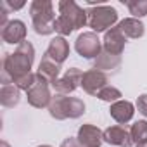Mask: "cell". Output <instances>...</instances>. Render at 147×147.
Segmentation results:
<instances>
[{"instance_id": "9c48e42d", "label": "cell", "mask_w": 147, "mask_h": 147, "mask_svg": "<svg viewBox=\"0 0 147 147\" xmlns=\"http://www.w3.org/2000/svg\"><path fill=\"white\" fill-rule=\"evenodd\" d=\"M2 40L11 45H21L26 40V24L21 19H11L5 28L0 31Z\"/></svg>"}, {"instance_id": "277c9868", "label": "cell", "mask_w": 147, "mask_h": 147, "mask_svg": "<svg viewBox=\"0 0 147 147\" xmlns=\"http://www.w3.org/2000/svg\"><path fill=\"white\" fill-rule=\"evenodd\" d=\"M87 14H88V26L92 28L94 33L109 31L118 23V11L111 5L102 4V5L90 7L87 11Z\"/></svg>"}, {"instance_id": "d6986e66", "label": "cell", "mask_w": 147, "mask_h": 147, "mask_svg": "<svg viewBox=\"0 0 147 147\" xmlns=\"http://www.w3.org/2000/svg\"><path fill=\"white\" fill-rule=\"evenodd\" d=\"M21 100V90L11 83V85H2V88H0V104H2L4 107L11 109V107H16Z\"/></svg>"}, {"instance_id": "5b68a950", "label": "cell", "mask_w": 147, "mask_h": 147, "mask_svg": "<svg viewBox=\"0 0 147 147\" xmlns=\"http://www.w3.org/2000/svg\"><path fill=\"white\" fill-rule=\"evenodd\" d=\"M75 49L85 59H97V55L102 52V42L99 40L97 33H94V31H83L76 38Z\"/></svg>"}, {"instance_id": "d4e9b609", "label": "cell", "mask_w": 147, "mask_h": 147, "mask_svg": "<svg viewBox=\"0 0 147 147\" xmlns=\"http://www.w3.org/2000/svg\"><path fill=\"white\" fill-rule=\"evenodd\" d=\"M2 2H4V5L9 9V12H11V11H19V9L24 7V2H18V4H14V2H9V0H2Z\"/></svg>"}, {"instance_id": "30bf717a", "label": "cell", "mask_w": 147, "mask_h": 147, "mask_svg": "<svg viewBox=\"0 0 147 147\" xmlns=\"http://www.w3.org/2000/svg\"><path fill=\"white\" fill-rule=\"evenodd\" d=\"M78 142L82 147H100L104 142V131L92 123H85L78 130Z\"/></svg>"}, {"instance_id": "4fadbf2b", "label": "cell", "mask_w": 147, "mask_h": 147, "mask_svg": "<svg viewBox=\"0 0 147 147\" xmlns=\"http://www.w3.org/2000/svg\"><path fill=\"white\" fill-rule=\"evenodd\" d=\"M45 54H47L50 59H54L57 64L62 66V62L69 57V43L66 42L64 36H55V38L50 40V43H49Z\"/></svg>"}, {"instance_id": "ffe728a7", "label": "cell", "mask_w": 147, "mask_h": 147, "mask_svg": "<svg viewBox=\"0 0 147 147\" xmlns=\"http://www.w3.org/2000/svg\"><path fill=\"white\" fill-rule=\"evenodd\" d=\"M130 135H131V140H133L135 145L147 144V121L145 119L135 121L130 128Z\"/></svg>"}, {"instance_id": "cb8c5ba5", "label": "cell", "mask_w": 147, "mask_h": 147, "mask_svg": "<svg viewBox=\"0 0 147 147\" xmlns=\"http://www.w3.org/2000/svg\"><path fill=\"white\" fill-rule=\"evenodd\" d=\"M137 109L142 116L147 118V94H142L137 97Z\"/></svg>"}, {"instance_id": "7402d4cb", "label": "cell", "mask_w": 147, "mask_h": 147, "mask_svg": "<svg viewBox=\"0 0 147 147\" xmlns=\"http://www.w3.org/2000/svg\"><path fill=\"white\" fill-rule=\"evenodd\" d=\"M97 97H99L100 100H104V102L114 104V102L121 100V90L116 88V87H113V85H107L106 88H102V90L97 94Z\"/></svg>"}, {"instance_id": "8992f818", "label": "cell", "mask_w": 147, "mask_h": 147, "mask_svg": "<svg viewBox=\"0 0 147 147\" xmlns=\"http://www.w3.org/2000/svg\"><path fill=\"white\" fill-rule=\"evenodd\" d=\"M49 85H50L49 82H45L40 75H36V82L26 92V99H28L30 106H33L36 109H43V107H49L50 106V100H52L54 95L50 94Z\"/></svg>"}, {"instance_id": "7c38bea8", "label": "cell", "mask_w": 147, "mask_h": 147, "mask_svg": "<svg viewBox=\"0 0 147 147\" xmlns=\"http://www.w3.org/2000/svg\"><path fill=\"white\" fill-rule=\"evenodd\" d=\"M104 142L109 145H116V147H131L133 145L130 130H126L121 125H114V126H109L107 130H104Z\"/></svg>"}, {"instance_id": "7a4b0ae2", "label": "cell", "mask_w": 147, "mask_h": 147, "mask_svg": "<svg viewBox=\"0 0 147 147\" xmlns=\"http://www.w3.org/2000/svg\"><path fill=\"white\" fill-rule=\"evenodd\" d=\"M59 16L55 19V33L59 36H67L73 31H76L88 24V14L73 0H62L57 4Z\"/></svg>"}, {"instance_id": "5bb4252c", "label": "cell", "mask_w": 147, "mask_h": 147, "mask_svg": "<svg viewBox=\"0 0 147 147\" xmlns=\"http://www.w3.org/2000/svg\"><path fill=\"white\" fill-rule=\"evenodd\" d=\"M109 113H111V118H113L116 123L126 125L128 121H131V118H133V114H135V106H133L130 100H118V102L111 104Z\"/></svg>"}, {"instance_id": "e0dca14e", "label": "cell", "mask_w": 147, "mask_h": 147, "mask_svg": "<svg viewBox=\"0 0 147 147\" xmlns=\"http://www.w3.org/2000/svg\"><path fill=\"white\" fill-rule=\"evenodd\" d=\"M118 28L121 30V33H123L126 38H133V40L142 38L144 33H145L144 23H142L140 19H135V18H126V19H123V21L118 24Z\"/></svg>"}, {"instance_id": "44dd1931", "label": "cell", "mask_w": 147, "mask_h": 147, "mask_svg": "<svg viewBox=\"0 0 147 147\" xmlns=\"http://www.w3.org/2000/svg\"><path fill=\"white\" fill-rule=\"evenodd\" d=\"M126 7L135 19L147 16V0H130V2H126Z\"/></svg>"}, {"instance_id": "3957f363", "label": "cell", "mask_w": 147, "mask_h": 147, "mask_svg": "<svg viewBox=\"0 0 147 147\" xmlns=\"http://www.w3.org/2000/svg\"><path fill=\"white\" fill-rule=\"evenodd\" d=\"M30 16L36 35L47 36L55 31V12L50 0H35L30 5Z\"/></svg>"}, {"instance_id": "f1b7e54d", "label": "cell", "mask_w": 147, "mask_h": 147, "mask_svg": "<svg viewBox=\"0 0 147 147\" xmlns=\"http://www.w3.org/2000/svg\"><path fill=\"white\" fill-rule=\"evenodd\" d=\"M135 147H147V144H144V145H135Z\"/></svg>"}, {"instance_id": "ba28073f", "label": "cell", "mask_w": 147, "mask_h": 147, "mask_svg": "<svg viewBox=\"0 0 147 147\" xmlns=\"http://www.w3.org/2000/svg\"><path fill=\"white\" fill-rule=\"evenodd\" d=\"M109 83V78L106 73L99 71V69H88L83 73L82 78V88L88 94V95H97L102 88H106Z\"/></svg>"}, {"instance_id": "8fae6325", "label": "cell", "mask_w": 147, "mask_h": 147, "mask_svg": "<svg viewBox=\"0 0 147 147\" xmlns=\"http://www.w3.org/2000/svg\"><path fill=\"white\" fill-rule=\"evenodd\" d=\"M126 45V36L121 33V30L118 26L111 28L109 31L104 33V40H102V49L109 54L114 55H121Z\"/></svg>"}, {"instance_id": "603a6c76", "label": "cell", "mask_w": 147, "mask_h": 147, "mask_svg": "<svg viewBox=\"0 0 147 147\" xmlns=\"http://www.w3.org/2000/svg\"><path fill=\"white\" fill-rule=\"evenodd\" d=\"M85 102L78 97H69V119H76L85 114Z\"/></svg>"}, {"instance_id": "83f0119b", "label": "cell", "mask_w": 147, "mask_h": 147, "mask_svg": "<svg viewBox=\"0 0 147 147\" xmlns=\"http://www.w3.org/2000/svg\"><path fill=\"white\" fill-rule=\"evenodd\" d=\"M38 147H52V145H47V144H45V145H38Z\"/></svg>"}, {"instance_id": "2e32d148", "label": "cell", "mask_w": 147, "mask_h": 147, "mask_svg": "<svg viewBox=\"0 0 147 147\" xmlns=\"http://www.w3.org/2000/svg\"><path fill=\"white\" fill-rule=\"evenodd\" d=\"M49 113L57 121L67 119L69 118V97L62 95V94H54L50 106H49Z\"/></svg>"}, {"instance_id": "9a60e30c", "label": "cell", "mask_w": 147, "mask_h": 147, "mask_svg": "<svg viewBox=\"0 0 147 147\" xmlns=\"http://www.w3.org/2000/svg\"><path fill=\"white\" fill-rule=\"evenodd\" d=\"M36 75H40L45 82H49L50 85L61 76V64H57L54 59H50L47 54H43L40 64H38V71Z\"/></svg>"}, {"instance_id": "6da1fadb", "label": "cell", "mask_w": 147, "mask_h": 147, "mask_svg": "<svg viewBox=\"0 0 147 147\" xmlns=\"http://www.w3.org/2000/svg\"><path fill=\"white\" fill-rule=\"evenodd\" d=\"M35 62V47L24 40L21 45H18V49L12 54H5L4 55V62H2V73L7 75L12 83L26 75H30L31 67Z\"/></svg>"}, {"instance_id": "ac0fdd59", "label": "cell", "mask_w": 147, "mask_h": 147, "mask_svg": "<svg viewBox=\"0 0 147 147\" xmlns=\"http://www.w3.org/2000/svg\"><path fill=\"white\" fill-rule=\"evenodd\" d=\"M119 64H121V55L109 54V52H106L102 49V52L94 61V69H99V71L106 73V71H111V69H118Z\"/></svg>"}, {"instance_id": "52a82bcc", "label": "cell", "mask_w": 147, "mask_h": 147, "mask_svg": "<svg viewBox=\"0 0 147 147\" xmlns=\"http://www.w3.org/2000/svg\"><path fill=\"white\" fill-rule=\"evenodd\" d=\"M82 78H83V73L78 67H69L64 71V75L59 76L54 83L52 88L55 94H62V95H69L73 94L78 87H82Z\"/></svg>"}, {"instance_id": "4316f807", "label": "cell", "mask_w": 147, "mask_h": 147, "mask_svg": "<svg viewBox=\"0 0 147 147\" xmlns=\"http://www.w3.org/2000/svg\"><path fill=\"white\" fill-rule=\"evenodd\" d=\"M0 147H11V145H9L5 140H2V142H0Z\"/></svg>"}, {"instance_id": "484cf974", "label": "cell", "mask_w": 147, "mask_h": 147, "mask_svg": "<svg viewBox=\"0 0 147 147\" xmlns=\"http://www.w3.org/2000/svg\"><path fill=\"white\" fill-rule=\"evenodd\" d=\"M61 147H82V145H80L78 138H75V137H67V138L61 144Z\"/></svg>"}]
</instances>
